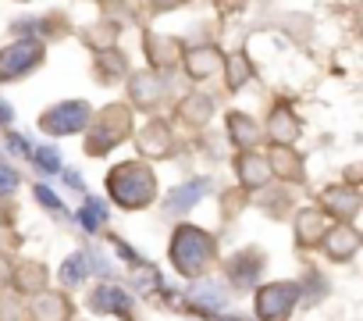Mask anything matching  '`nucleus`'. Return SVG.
I'll return each mask as SVG.
<instances>
[{
  "label": "nucleus",
  "instance_id": "obj_1",
  "mask_svg": "<svg viewBox=\"0 0 363 321\" xmlns=\"http://www.w3.org/2000/svg\"><path fill=\"white\" fill-rule=\"evenodd\" d=\"M107 190L121 207H146L157 193V183H153L150 165H143V160H125V165H118L107 175Z\"/></svg>",
  "mask_w": 363,
  "mask_h": 321
},
{
  "label": "nucleus",
  "instance_id": "obj_2",
  "mask_svg": "<svg viewBox=\"0 0 363 321\" xmlns=\"http://www.w3.org/2000/svg\"><path fill=\"white\" fill-rule=\"evenodd\" d=\"M171 261L182 275H200L211 261H214V239L193 225H182L171 239Z\"/></svg>",
  "mask_w": 363,
  "mask_h": 321
},
{
  "label": "nucleus",
  "instance_id": "obj_3",
  "mask_svg": "<svg viewBox=\"0 0 363 321\" xmlns=\"http://www.w3.org/2000/svg\"><path fill=\"white\" fill-rule=\"evenodd\" d=\"M125 132H132V114H128L125 104H114V107H107V111L100 114L96 129H93L89 139H86V150H89V153H107V150H114V146L125 139Z\"/></svg>",
  "mask_w": 363,
  "mask_h": 321
},
{
  "label": "nucleus",
  "instance_id": "obj_4",
  "mask_svg": "<svg viewBox=\"0 0 363 321\" xmlns=\"http://www.w3.org/2000/svg\"><path fill=\"white\" fill-rule=\"evenodd\" d=\"M40 61H43V43L40 40H18V43L4 47L0 50V82L29 75Z\"/></svg>",
  "mask_w": 363,
  "mask_h": 321
},
{
  "label": "nucleus",
  "instance_id": "obj_5",
  "mask_svg": "<svg viewBox=\"0 0 363 321\" xmlns=\"http://www.w3.org/2000/svg\"><path fill=\"white\" fill-rule=\"evenodd\" d=\"M86 121H89V104H86V100L57 104V107H50V111L40 118L43 132H50V136H72V132H82Z\"/></svg>",
  "mask_w": 363,
  "mask_h": 321
},
{
  "label": "nucleus",
  "instance_id": "obj_6",
  "mask_svg": "<svg viewBox=\"0 0 363 321\" xmlns=\"http://www.w3.org/2000/svg\"><path fill=\"white\" fill-rule=\"evenodd\" d=\"M296 285L292 282H278V285H264L260 296H257V314L264 321H285L292 303H296Z\"/></svg>",
  "mask_w": 363,
  "mask_h": 321
},
{
  "label": "nucleus",
  "instance_id": "obj_7",
  "mask_svg": "<svg viewBox=\"0 0 363 321\" xmlns=\"http://www.w3.org/2000/svg\"><path fill=\"white\" fill-rule=\"evenodd\" d=\"M128 93H132V104H135V107L153 111V107L164 100L167 82H164L160 75H153V72H135V75H132V82H128Z\"/></svg>",
  "mask_w": 363,
  "mask_h": 321
},
{
  "label": "nucleus",
  "instance_id": "obj_8",
  "mask_svg": "<svg viewBox=\"0 0 363 321\" xmlns=\"http://www.w3.org/2000/svg\"><path fill=\"white\" fill-rule=\"evenodd\" d=\"M299 132H303L299 118H296L285 104H278V107L271 111V118H267V136L274 139V146H292V143L299 139Z\"/></svg>",
  "mask_w": 363,
  "mask_h": 321
},
{
  "label": "nucleus",
  "instance_id": "obj_9",
  "mask_svg": "<svg viewBox=\"0 0 363 321\" xmlns=\"http://www.w3.org/2000/svg\"><path fill=\"white\" fill-rule=\"evenodd\" d=\"M135 146H139L143 157H164V153L174 146V143H171V129H167L164 121H150L146 129L135 132Z\"/></svg>",
  "mask_w": 363,
  "mask_h": 321
},
{
  "label": "nucleus",
  "instance_id": "obj_10",
  "mask_svg": "<svg viewBox=\"0 0 363 321\" xmlns=\"http://www.w3.org/2000/svg\"><path fill=\"white\" fill-rule=\"evenodd\" d=\"M221 65H225V58H221L218 47H193L189 58H186V72H189V79H211V75L221 72Z\"/></svg>",
  "mask_w": 363,
  "mask_h": 321
},
{
  "label": "nucleus",
  "instance_id": "obj_11",
  "mask_svg": "<svg viewBox=\"0 0 363 321\" xmlns=\"http://www.w3.org/2000/svg\"><path fill=\"white\" fill-rule=\"evenodd\" d=\"M239 179H242V186H250V190H260V186L271 179V157L246 150V153L239 157Z\"/></svg>",
  "mask_w": 363,
  "mask_h": 321
},
{
  "label": "nucleus",
  "instance_id": "obj_12",
  "mask_svg": "<svg viewBox=\"0 0 363 321\" xmlns=\"http://www.w3.org/2000/svg\"><path fill=\"white\" fill-rule=\"evenodd\" d=\"M324 207L335 214V218H356V211L363 207V197L349 186H331L324 193Z\"/></svg>",
  "mask_w": 363,
  "mask_h": 321
},
{
  "label": "nucleus",
  "instance_id": "obj_13",
  "mask_svg": "<svg viewBox=\"0 0 363 321\" xmlns=\"http://www.w3.org/2000/svg\"><path fill=\"white\" fill-rule=\"evenodd\" d=\"M29 310H33L36 321H68V314H72V307L61 293H40Z\"/></svg>",
  "mask_w": 363,
  "mask_h": 321
},
{
  "label": "nucleus",
  "instance_id": "obj_14",
  "mask_svg": "<svg viewBox=\"0 0 363 321\" xmlns=\"http://www.w3.org/2000/svg\"><path fill=\"white\" fill-rule=\"evenodd\" d=\"M271 172H274L278 179L299 183V179H303V157L292 153L289 146H274V150H271Z\"/></svg>",
  "mask_w": 363,
  "mask_h": 321
},
{
  "label": "nucleus",
  "instance_id": "obj_15",
  "mask_svg": "<svg viewBox=\"0 0 363 321\" xmlns=\"http://www.w3.org/2000/svg\"><path fill=\"white\" fill-rule=\"evenodd\" d=\"M15 289L18 293H29V296H40L43 293V285H47V268L43 264H36V261H26L22 268H15Z\"/></svg>",
  "mask_w": 363,
  "mask_h": 321
},
{
  "label": "nucleus",
  "instance_id": "obj_16",
  "mask_svg": "<svg viewBox=\"0 0 363 321\" xmlns=\"http://www.w3.org/2000/svg\"><path fill=\"white\" fill-rule=\"evenodd\" d=\"M178 114H182V121H186V125H193V129H203V125L211 121V114H214V104H211L207 97L193 93V97H186V100H182Z\"/></svg>",
  "mask_w": 363,
  "mask_h": 321
},
{
  "label": "nucleus",
  "instance_id": "obj_17",
  "mask_svg": "<svg viewBox=\"0 0 363 321\" xmlns=\"http://www.w3.org/2000/svg\"><path fill=\"white\" fill-rule=\"evenodd\" d=\"M324 243H328V254H331V257L345 261V257H352V254H356V246H359V236H356L349 225H338L335 232H328V236H324Z\"/></svg>",
  "mask_w": 363,
  "mask_h": 321
},
{
  "label": "nucleus",
  "instance_id": "obj_18",
  "mask_svg": "<svg viewBox=\"0 0 363 321\" xmlns=\"http://www.w3.org/2000/svg\"><path fill=\"white\" fill-rule=\"evenodd\" d=\"M89 307L93 310H111V314H128V296L121 293V289H114V285H100L93 296H89Z\"/></svg>",
  "mask_w": 363,
  "mask_h": 321
},
{
  "label": "nucleus",
  "instance_id": "obj_19",
  "mask_svg": "<svg viewBox=\"0 0 363 321\" xmlns=\"http://www.w3.org/2000/svg\"><path fill=\"white\" fill-rule=\"evenodd\" d=\"M146 54H150L153 68H171V65L178 61L174 43H171V40H164V36H157V33H146Z\"/></svg>",
  "mask_w": 363,
  "mask_h": 321
},
{
  "label": "nucleus",
  "instance_id": "obj_20",
  "mask_svg": "<svg viewBox=\"0 0 363 321\" xmlns=\"http://www.w3.org/2000/svg\"><path fill=\"white\" fill-rule=\"evenodd\" d=\"M228 129H232V139L242 146V150H253V143L260 139V129L253 125V118H246V114H228Z\"/></svg>",
  "mask_w": 363,
  "mask_h": 321
},
{
  "label": "nucleus",
  "instance_id": "obj_21",
  "mask_svg": "<svg viewBox=\"0 0 363 321\" xmlns=\"http://www.w3.org/2000/svg\"><path fill=\"white\" fill-rule=\"evenodd\" d=\"M207 186H211L207 179H196L193 186H182V190H174V193L167 197V207H171V211H186V207H193V204L203 197V190H207Z\"/></svg>",
  "mask_w": 363,
  "mask_h": 321
},
{
  "label": "nucleus",
  "instance_id": "obj_22",
  "mask_svg": "<svg viewBox=\"0 0 363 321\" xmlns=\"http://www.w3.org/2000/svg\"><path fill=\"white\" fill-rule=\"evenodd\" d=\"M320 236H324V214L303 211L299 214V243H317Z\"/></svg>",
  "mask_w": 363,
  "mask_h": 321
},
{
  "label": "nucleus",
  "instance_id": "obj_23",
  "mask_svg": "<svg viewBox=\"0 0 363 321\" xmlns=\"http://www.w3.org/2000/svg\"><path fill=\"white\" fill-rule=\"evenodd\" d=\"M225 65H228V86H232V89H239V86L250 79V61H246V54L239 50V54L225 58Z\"/></svg>",
  "mask_w": 363,
  "mask_h": 321
},
{
  "label": "nucleus",
  "instance_id": "obj_24",
  "mask_svg": "<svg viewBox=\"0 0 363 321\" xmlns=\"http://www.w3.org/2000/svg\"><path fill=\"white\" fill-rule=\"evenodd\" d=\"M82 278H86V257L75 254V257H68V261L61 264V282H65V285H79Z\"/></svg>",
  "mask_w": 363,
  "mask_h": 321
},
{
  "label": "nucleus",
  "instance_id": "obj_25",
  "mask_svg": "<svg viewBox=\"0 0 363 321\" xmlns=\"http://www.w3.org/2000/svg\"><path fill=\"white\" fill-rule=\"evenodd\" d=\"M100 214H104V204H96V200H89L82 211H79V218H82V229H89V232H96L100 229Z\"/></svg>",
  "mask_w": 363,
  "mask_h": 321
},
{
  "label": "nucleus",
  "instance_id": "obj_26",
  "mask_svg": "<svg viewBox=\"0 0 363 321\" xmlns=\"http://www.w3.org/2000/svg\"><path fill=\"white\" fill-rule=\"evenodd\" d=\"M36 165H40L43 172H61V157H57V150L43 146V150H36Z\"/></svg>",
  "mask_w": 363,
  "mask_h": 321
},
{
  "label": "nucleus",
  "instance_id": "obj_27",
  "mask_svg": "<svg viewBox=\"0 0 363 321\" xmlns=\"http://www.w3.org/2000/svg\"><path fill=\"white\" fill-rule=\"evenodd\" d=\"M15 190H18V175L8 165H0V197H11Z\"/></svg>",
  "mask_w": 363,
  "mask_h": 321
},
{
  "label": "nucleus",
  "instance_id": "obj_28",
  "mask_svg": "<svg viewBox=\"0 0 363 321\" xmlns=\"http://www.w3.org/2000/svg\"><path fill=\"white\" fill-rule=\"evenodd\" d=\"M36 200H40L43 207H50V211H61V200H57L47 186H36Z\"/></svg>",
  "mask_w": 363,
  "mask_h": 321
},
{
  "label": "nucleus",
  "instance_id": "obj_29",
  "mask_svg": "<svg viewBox=\"0 0 363 321\" xmlns=\"http://www.w3.org/2000/svg\"><path fill=\"white\" fill-rule=\"evenodd\" d=\"M11 278H15V264H11L8 254H0V285H8Z\"/></svg>",
  "mask_w": 363,
  "mask_h": 321
},
{
  "label": "nucleus",
  "instance_id": "obj_30",
  "mask_svg": "<svg viewBox=\"0 0 363 321\" xmlns=\"http://www.w3.org/2000/svg\"><path fill=\"white\" fill-rule=\"evenodd\" d=\"M8 121H11V107L0 104V125H8Z\"/></svg>",
  "mask_w": 363,
  "mask_h": 321
},
{
  "label": "nucleus",
  "instance_id": "obj_31",
  "mask_svg": "<svg viewBox=\"0 0 363 321\" xmlns=\"http://www.w3.org/2000/svg\"><path fill=\"white\" fill-rule=\"evenodd\" d=\"M157 8H174V4H182V0H153Z\"/></svg>",
  "mask_w": 363,
  "mask_h": 321
}]
</instances>
